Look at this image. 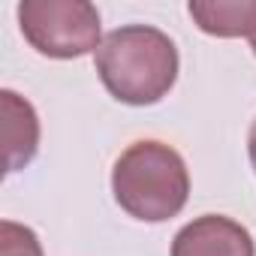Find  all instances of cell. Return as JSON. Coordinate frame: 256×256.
<instances>
[{
    "label": "cell",
    "mask_w": 256,
    "mask_h": 256,
    "mask_svg": "<svg viewBox=\"0 0 256 256\" xmlns=\"http://www.w3.org/2000/svg\"><path fill=\"white\" fill-rule=\"evenodd\" d=\"M112 187L118 205L130 217L160 223L184 208L190 178L178 151L160 142H136L114 163Z\"/></svg>",
    "instance_id": "obj_2"
},
{
    "label": "cell",
    "mask_w": 256,
    "mask_h": 256,
    "mask_svg": "<svg viewBox=\"0 0 256 256\" xmlns=\"http://www.w3.org/2000/svg\"><path fill=\"white\" fill-rule=\"evenodd\" d=\"M250 160H253V169H256V124L250 126Z\"/></svg>",
    "instance_id": "obj_8"
},
{
    "label": "cell",
    "mask_w": 256,
    "mask_h": 256,
    "mask_svg": "<svg viewBox=\"0 0 256 256\" xmlns=\"http://www.w3.org/2000/svg\"><path fill=\"white\" fill-rule=\"evenodd\" d=\"M96 72L114 100L151 106L175 84L178 52L157 28H118L96 48Z\"/></svg>",
    "instance_id": "obj_1"
},
{
    "label": "cell",
    "mask_w": 256,
    "mask_h": 256,
    "mask_svg": "<svg viewBox=\"0 0 256 256\" xmlns=\"http://www.w3.org/2000/svg\"><path fill=\"white\" fill-rule=\"evenodd\" d=\"M190 16L205 34H214V36H253L256 34V0L190 4Z\"/></svg>",
    "instance_id": "obj_6"
},
{
    "label": "cell",
    "mask_w": 256,
    "mask_h": 256,
    "mask_svg": "<svg viewBox=\"0 0 256 256\" xmlns=\"http://www.w3.org/2000/svg\"><path fill=\"white\" fill-rule=\"evenodd\" d=\"M22 34L48 58H78L100 48V16L82 0H28L18 6Z\"/></svg>",
    "instance_id": "obj_3"
},
{
    "label": "cell",
    "mask_w": 256,
    "mask_h": 256,
    "mask_svg": "<svg viewBox=\"0 0 256 256\" xmlns=\"http://www.w3.org/2000/svg\"><path fill=\"white\" fill-rule=\"evenodd\" d=\"M172 256H253V238L241 223L205 214L175 235Z\"/></svg>",
    "instance_id": "obj_4"
},
{
    "label": "cell",
    "mask_w": 256,
    "mask_h": 256,
    "mask_svg": "<svg viewBox=\"0 0 256 256\" xmlns=\"http://www.w3.org/2000/svg\"><path fill=\"white\" fill-rule=\"evenodd\" d=\"M250 42H253V52H256V34H253V36H250Z\"/></svg>",
    "instance_id": "obj_9"
},
{
    "label": "cell",
    "mask_w": 256,
    "mask_h": 256,
    "mask_svg": "<svg viewBox=\"0 0 256 256\" xmlns=\"http://www.w3.org/2000/svg\"><path fill=\"white\" fill-rule=\"evenodd\" d=\"M4 157H6V172H16L30 163L36 154L40 142V124L34 108L18 100L12 90H4Z\"/></svg>",
    "instance_id": "obj_5"
},
{
    "label": "cell",
    "mask_w": 256,
    "mask_h": 256,
    "mask_svg": "<svg viewBox=\"0 0 256 256\" xmlns=\"http://www.w3.org/2000/svg\"><path fill=\"white\" fill-rule=\"evenodd\" d=\"M0 256H42L36 235L12 220L0 223Z\"/></svg>",
    "instance_id": "obj_7"
}]
</instances>
